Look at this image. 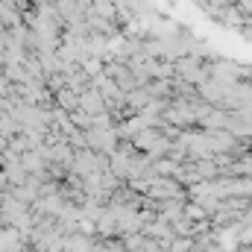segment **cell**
Wrapping results in <instances>:
<instances>
[{"mask_svg": "<svg viewBox=\"0 0 252 252\" xmlns=\"http://www.w3.org/2000/svg\"><path fill=\"white\" fill-rule=\"evenodd\" d=\"M59 106H62V109H76V106H79V97H76L70 88H67V91H59Z\"/></svg>", "mask_w": 252, "mask_h": 252, "instance_id": "obj_1", "label": "cell"}, {"mask_svg": "<svg viewBox=\"0 0 252 252\" xmlns=\"http://www.w3.org/2000/svg\"><path fill=\"white\" fill-rule=\"evenodd\" d=\"M35 3H44V0H35Z\"/></svg>", "mask_w": 252, "mask_h": 252, "instance_id": "obj_2", "label": "cell"}]
</instances>
